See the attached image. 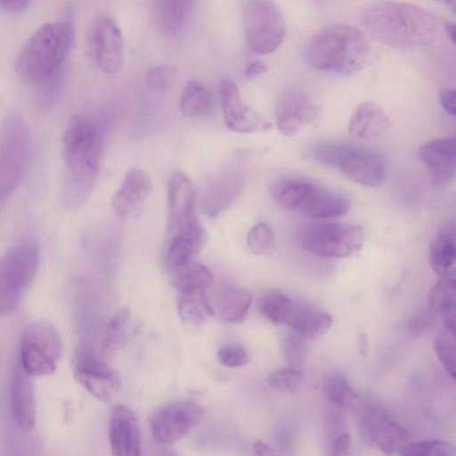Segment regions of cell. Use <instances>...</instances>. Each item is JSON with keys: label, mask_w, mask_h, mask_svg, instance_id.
I'll use <instances>...</instances> for the list:
<instances>
[{"label": "cell", "mask_w": 456, "mask_h": 456, "mask_svg": "<svg viewBox=\"0 0 456 456\" xmlns=\"http://www.w3.org/2000/svg\"><path fill=\"white\" fill-rule=\"evenodd\" d=\"M177 76L175 65H160L150 69L146 73V83L152 90L165 92L169 90Z\"/></svg>", "instance_id": "41"}, {"label": "cell", "mask_w": 456, "mask_h": 456, "mask_svg": "<svg viewBox=\"0 0 456 456\" xmlns=\"http://www.w3.org/2000/svg\"><path fill=\"white\" fill-rule=\"evenodd\" d=\"M101 131L83 115L72 116L62 134L61 200L69 208L81 206L90 196L100 169Z\"/></svg>", "instance_id": "1"}, {"label": "cell", "mask_w": 456, "mask_h": 456, "mask_svg": "<svg viewBox=\"0 0 456 456\" xmlns=\"http://www.w3.org/2000/svg\"><path fill=\"white\" fill-rule=\"evenodd\" d=\"M203 409L190 399L176 400L158 408L150 418V429L158 444H171L183 438L202 418Z\"/></svg>", "instance_id": "12"}, {"label": "cell", "mask_w": 456, "mask_h": 456, "mask_svg": "<svg viewBox=\"0 0 456 456\" xmlns=\"http://www.w3.org/2000/svg\"><path fill=\"white\" fill-rule=\"evenodd\" d=\"M243 172L234 167H224L205 182L200 194V208L204 214L214 218L237 199L244 185Z\"/></svg>", "instance_id": "18"}, {"label": "cell", "mask_w": 456, "mask_h": 456, "mask_svg": "<svg viewBox=\"0 0 456 456\" xmlns=\"http://www.w3.org/2000/svg\"><path fill=\"white\" fill-rule=\"evenodd\" d=\"M151 189V179L146 171L138 167L130 169L112 197L111 207L115 214L122 219L138 217Z\"/></svg>", "instance_id": "19"}, {"label": "cell", "mask_w": 456, "mask_h": 456, "mask_svg": "<svg viewBox=\"0 0 456 456\" xmlns=\"http://www.w3.org/2000/svg\"><path fill=\"white\" fill-rule=\"evenodd\" d=\"M149 456H181V455L175 450L167 447L165 444H158L156 445H152L150 447Z\"/></svg>", "instance_id": "48"}, {"label": "cell", "mask_w": 456, "mask_h": 456, "mask_svg": "<svg viewBox=\"0 0 456 456\" xmlns=\"http://www.w3.org/2000/svg\"><path fill=\"white\" fill-rule=\"evenodd\" d=\"M267 71V67L259 61L250 62L245 69V77L252 78Z\"/></svg>", "instance_id": "46"}, {"label": "cell", "mask_w": 456, "mask_h": 456, "mask_svg": "<svg viewBox=\"0 0 456 456\" xmlns=\"http://www.w3.org/2000/svg\"><path fill=\"white\" fill-rule=\"evenodd\" d=\"M358 349L362 357H367L369 353V341L365 332L359 334L357 338Z\"/></svg>", "instance_id": "49"}, {"label": "cell", "mask_w": 456, "mask_h": 456, "mask_svg": "<svg viewBox=\"0 0 456 456\" xmlns=\"http://www.w3.org/2000/svg\"><path fill=\"white\" fill-rule=\"evenodd\" d=\"M211 106L209 91L200 82L189 80L183 88L179 108L183 116L194 118L206 114Z\"/></svg>", "instance_id": "33"}, {"label": "cell", "mask_w": 456, "mask_h": 456, "mask_svg": "<svg viewBox=\"0 0 456 456\" xmlns=\"http://www.w3.org/2000/svg\"><path fill=\"white\" fill-rule=\"evenodd\" d=\"M444 29L448 36V37L451 39V41L455 44V25L452 21H445L444 22Z\"/></svg>", "instance_id": "50"}, {"label": "cell", "mask_w": 456, "mask_h": 456, "mask_svg": "<svg viewBox=\"0 0 456 456\" xmlns=\"http://www.w3.org/2000/svg\"><path fill=\"white\" fill-rule=\"evenodd\" d=\"M361 20L375 39L397 49L428 45L437 32V20L431 12L403 2L370 3L362 8Z\"/></svg>", "instance_id": "2"}, {"label": "cell", "mask_w": 456, "mask_h": 456, "mask_svg": "<svg viewBox=\"0 0 456 456\" xmlns=\"http://www.w3.org/2000/svg\"><path fill=\"white\" fill-rule=\"evenodd\" d=\"M251 303L252 295L248 290L234 285H222L217 289L212 306L224 322L240 323L246 318Z\"/></svg>", "instance_id": "25"}, {"label": "cell", "mask_w": 456, "mask_h": 456, "mask_svg": "<svg viewBox=\"0 0 456 456\" xmlns=\"http://www.w3.org/2000/svg\"><path fill=\"white\" fill-rule=\"evenodd\" d=\"M129 317V310L123 308L108 322L99 354L106 362L114 358L122 349Z\"/></svg>", "instance_id": "32"}, {"label": "cell", "mask_w": 456, "mask_h": 456, "mask_svg": "<svg viewBox=\"0 0 456 456\" xmlns=\"http://www.w3.org/2000/svg\"><path fill=\"white\" fill-rule=\"evenodd\" d=\"M111 456H140L141 440L138 421L134 411L124 404L117 405L109 427Z\"/></svg>", "instance_id": "21"}, {"label": "cell", "mask_w": 456, "mask_h": 456, "mask_svg": "<svg viewBox=\"0 0 456 456\" xmlns=\"http://www.w3.org/2000/svg\"><path fill=\"white\" fill-rule=\"evenodd\" d=\"M219 99L226 126L240 134L265 131L272 124L263 115L243 102L237 85L223 79L218 86Z\"/></svg>", "instance_id": "17"}, {"label": "cell", "mask_w": 456, "mask_h": 456, "mask_svg": "<svg viewBox=\"0 0 456 456\" xmlns=\"http://www.w3.org/2000/svg\"><path fill=\"white\" fill-rule=\"evenodd\" d=\"M270 194L281 208L315 219L337 218L350 208L345 195L303 178H279L270 185Z\"/></svg>", "instance_id": "5"}, {"label": "cell", "mask_w": 456, "mask_h": 456, "mask_svg": "<svg viewBox=\"0 0 456 456\" xmlns=\"http://www.w3.org/2000/svg\"><path fill=\"white\" fill-rule=\"evenodd\" d=\"M308 157L338 169L349 180L365 187H379L386 178V164L376 151L347 142H322L313 144Z\"/></svg>", "instance_id": "6"}, {"label": "cell", "mask_w": 456, "mask_h": 456, "mask_svg": "<svg viewBox=\"0 0 456 456\" xmlns=\"http://www.w3.org/2000/svg\"><path fill=\"white\" fill-rule=\"evenodd\" d=\"M391 126V120L380 106L364 102L353 113L348 133L358 140L373 141L387 134Z\"/></svg>", "instance_id": "24"}, {"label": "cell", "mask_w": 456, "mask_h": 456, "mask_svg": "<svg viewBox=\"0 0 456 456\" xmlns=\"http://www.w3.org/2000/svg\"><path fill=\"white\" fill-rule=\"evenodd\" d=\"M455 279L440 278L428 296V307L433 313L444 317L445 330L455 331Z\"/></svg>", "instance_id": "27"}, {"label": "cell", "mask_w": 456, "mask_h": 456, "mask_svg": "<svg viewBox=\"0 0 456 456\" xmlns=\"http://www.w3.org/2000/svg\"><path fill=\"white\" fill-rule=\"evenodd\" d=\"M11 411L17 426L23 431H30L36 422V400L32 377L20 366L15 370L12 391Z\"/></svg>", "instance_id": "23"}, {"label": "cell", "mask_w": 456, "mask_h": 456, "mask_svg": "<svg viewBox=\"0 0 456 456\" xmlns=\"http://www.w3.org/2000/svg\"><path fill=\"white\" fill-rule=\"evenodd\" d=\"M371 45L358 28L348 24L330 25L316 33L305 48V58L315 69L350 75L370 60Z\"/></svg>", "instance_id": "3"}, {"label": "cell", "mask_w": 456, "mask_h": 456, "mask_svg": "<svg viewBox=\"0 0 456 456\" xmlns=\"http://www.w3.org/2000/svg\"><path fill=\"white\" fill-rule=\"evenodd\" d=\"M87 47L92 60L103 73H118L123 65L124 39L116 21L110 16L97 17L87 35Z\"/></svg>", "instance_id": "14"}, {"label": "cell", "mask_w": 456, "mask_h": 456, "mask_svg": "<svg viewBox=\"0 0 456 456\" xmlns=\"http://www.w3.org/2000/svg\"><path fill=\"white\" fill-rule=\"evenodd\" d=\"M242 15L248 44L258 54H269L282 44L286 22L279 6L266 0L243 2Z\"/></svg>", "instance_id": "10"}, {"label": "cell", "mask_w": 456, "mask_h": 456, "mask_svg": "<svg viewBox=\"0 0 456 456\" xmlns=\"http://www.w3.org/2000/svg\"><path fill=\"white\" fill-rule=\"evenodd\" d=\"M62 354L61 338L51 323L38 321L24 329L20 344V366L28 376L53 374Z\"/></svg>", "instance_id": "8"}, {"label": "cell", "mask_w": 456, "mask_h": 456, "mask_svg": "<svg viewBox=\"0 0 456 456\" xmlns=\"http://www.w3.org/2000/svg\"><path fill=\"white\" fill-rule=\"evenodd\" d=\"M213 281L211 272L202 264L189 262L175 268L172 282L182 294L206 290Z\"/></svg>", "instance_id": "29"}, {"label": "cell", "mask_w": 456, "mask_h": 456, "mask_svg": "<svg viewBox=\"0 0 456 456\" xmlns=\"http://www.w3.org/2000/svg\"><path fill=\"white\" fill-rule=\"evenodd\" d=\"M39 263V246L20 240L0 256V317L12 312L32 282Z\"/></svg>", "instance_id": "7"}, {"label": "cell", "mask_w": 456, "mask_h": 456, "mask_svg": "<svg viewBox=\"0 0 456 456\" xmlns=\"http://www.w3.org/2000/svg\"><path fill=\"white\" fill-rule=\"evenodd\" d=\"M28 156L27 128L20 118L12 113L0 125V201L20 184Z\"/></svg>", "instance_id": "9"}, {"label": "cell", "mask_w": 456, "mask_h": 456, "mask_svg": "<svg viewBox=\"0 0 456 456\" xmlns=\"http://www.w3.org/2000/svg\"><path fill=\"white\" fill-rule=\"evenodd\" d=\"M359 426L364 444L388 456L399 453L410 443L407 430L379 406H368Z\"/></svg>", "instance_id": "13"}, {"label": "cell", "mask_w": 456, "mask_h": 456, "mask_svg": "<svg viewBox=\"0 0 456 456\" xmlns=\"http://www.w3.org/2000/svg\"><path fill=\"white\" fill-rule=\"evenodd\" d=\"M419 156L436 185L444 186L453 180L456 171L454 135L427 142L419 148Z\"/></svg>", "instance_id": "22"}, {"label": "cell", "mask_w": 456, "mask_h": 456, "mask_svg": "<svg viewBox=\"0 0 456 456\" xmlns=\"http://www.w3.org/2000/svg\"><path fill=\"white\" fill-rule=\"evenodd\" d=\"M293 300L279 291H269L257 301L258 311L266 319L277 325H285Z\"/></svg>", "instance_id": "35"}, {"label": "cell", "mask_w": 456, "mask_h": 456, "mask_svg": "<svg viewBox=\"0 0 456 456\" xmlns=\"http://www.w3.org/2000/svg\"><path fill=\"white\" fill-rule=\"evenodd\" d=\"M192 4L188 0L154 2L155 18L161 30L169 35L177 34L185 23Z\"/></svg>", "instance_id": "28"}, {"label": "cell", "mask_w": 456, "mask_h": 456, "mask_svg": "<svg viewBox=\"0 0 456 456\" xmlns=\"http://www.w3.org/2000/svg\"><path fill=\"white\" fill-rule=\"evenodd\" d=\"M440 102L442 107L452 116H455V90L452 88H445L441 90Z\"/></svg>", "instance_id": "44"}, {"label": "cell", "mask_w": 456, "mask_h": 456, "mask_svg": "<svg viewBox=\"0 0 456 456\" xmlns=\"http://www.w3.org/2000/svg\"><path fill=\"white\" fill-rule=\"evenodd\" d=\"M73 38L74 27L69 20L41 25L19 53L15 61L16 73L30 83L48 80L64 63Z\"/></svg>", "instance_id": "4"}, {"label": "cell", "mask_w": 456, "mask_h": 456, "mask_svg": "<svg viewBox=\"0 0 456 456\" xmlns=\"http://www.w3.org/2000/svg\"><path fill=\"white\" fill-rule=\"evenodd\" d=\"M351 448V436L342 433L334 442L333 456H347Z\"/></svg>", "instance_id": "43"}, {"label": "cell", "mask_w": 456, "mask_h": 456, "mask_svg": "<svg viewBox=\"0 0 456 456\" xmlns=\"http://www.w3.org/2000/svg\"><path fill=\"white\" fill-rule=\"evenodd\" d=\"M322 388L327 398L338 407L353 408L360 403L359 394L341 371L332 370L327 373L323 379Z\"/></svg>", "instance_id": "30"}, {"label": "cell", "mask_w": 456, "mask_h": 456, "mask_svg": "<svg viewBox=\"0 0 456 456\" xmlns=\"http://www.w3.org/2000/svg\"><path fill=\"white\" fill-rule=\"evenodd\" d=\"M178 314L183 322L200 325L212 316L215 312L206 290H200L181 295L178 302Z\"/></svg>", "instance_id": "31"}, {"label": "cell", "mask_w": 456, "mask_h": 456, "mask_svg": "<svg viewBox=\"0 0 456 456\" xmlns=\"http://www.w3.org/2000/svg\"><path fill=\"white\" fill-rule=\"evenodd\" d=\"M402 456H456L455 446L438 439L408 443L399 452Z\"/></svg>", "instance_id": "36"}, {"label": "cell", "mask_w": 456, "mask_h": 456, "mask_svg": "<svg viewBox=\"0 0 456 456\" xmlns=\"http://www.w3.org/2000/svg\"><path fill=\"white\" fill-rule=\"evenodd\" d=\"M253 451L256 456H277L275 451L262 440L253 443Z\"/></svg>", "instance_id": "47"}, {"label": "cell", "mask_w": 456, "mask_h": 456, "mask_svg": "<svg viewBox=\"0 0 456 456\" xmlns=\"http://www.w3.org/2000/svg\"><path fill=\"white\" fill-rule=\"evenodd\" d=\"M206 238L180 233L172 236L167 260L173 269L184 265L191 257L200 250Z\"/></svg>", "instance_id": "34"}, {"label": "cell", "mask_w": 456, "mask_h": 456, "mask_svg": "<svg viewBox=\"0 0 456 456\" xmlns=\"http://www.w3.org/2000/svg\"><path fill=\"white\" fill-rule=\"evenodd\" d=\"M267 382L276 390L286 393H296L303 387L304 376L297 369H278L268 374Z\"/></svg>", "instance_id": "38"}, {"label": "cell", "mask_w": 456, "mask_h": 456, "mask_svg": "<svg viewBox=\"0 0 456 456\" xmlns=\"http://www.w3.org/2000/svg\"><path fill=\"white\" fill-rule=\"evenodd\" d=\"M73 375L77 383L101 401L111 400L121 387L118 373L100 355L87 350L75 355Z\"/></svg>", "instance_id": "15"}, {"label": "cell", "mask_w": 456, "mask_h": 456, "mask_svg": "<svg viewBox=\"0 0 456 456\" xmlns=\"http://www.w3.org/2000/svg\"><path fill=\"white\" fill-rule=\"evenodd\" d=\"M428 260L440 278L454 279L456 243L453 226L443 227L435 235L429 245Z\"/></svg>", "instance_id": "26"}, {"label": "cell", "mask_w": 456, "mask_h": 456, "mask_svg": "<svg viewBox=\"0 0 456 456\" xmlns=\"http://www.w3.org/2000/svg\"><path fill=\"white\" fill-rule=\"evenodd\" d=\"M219 362L227 367L237 368L247 364L250 356L248 352L240 346H224L217 352Z\"/></svg>", "instance_id": "42"}, {"label": "cell", "mask_w": 456, "mask_h": 456, "mask_svg": "<svg viewBox=\"0 0 456 456\" xmlns=\"http://www.w3.org/2000/svg\"><path fill=\"white\" fill-rule=\"evenodd\" d=\"M195 200L191 179L183 171L174 172L168 184L167 229L172 236L202 227L195 212Z\"/></svg>", "instance_id": "16"}, {"label": "cell", "mask_w": 456, "mask_h": 456, "mask_svg": "<svg viewBox=\"0 0 456 456\" xmlns=\"http://www.w3.org/2000/svg\"><path fill=\"white\" fill-rule=\"evenodd\" d=\"M282 351L289 364L293 369H297L303 363L305 357V338L295 331L286 334L282 339Z\"/></svg>", "instance_id": "40"}, {"label": "cell", "mask_w": 456, "mask_h": 456, "mask_svg": "<svg viewBox=\"0 0 456 456\" xmlns=\"http://www.w3.org/2000/svg\"><path fill=\"white\" fill-rule=\"evenodd\" d=\"M362 227L345 223H319L305 227L300 242L302 247L317 256L332 258L348 257L363 245Z\"/></svg>", "instance_id": "11"}, {"label": "cell", "mask_w": 456, "mask_h": 456, "mask_svg": "<svg viewBox=\"0 0 456 456\" xmlns=\"http://www.w3.org/2000/svg\"><path fill=\"white\" fill-rule=\"evenodd\" d=\"M454 338V332L445 330L438 335L434 342L436 354L452 379H455L456 376Z\"/></svg>", "instance_id": "37"}, {"label": "cell", "mask_w": 456, "mask_h": 456, "mask_svg": "<svg viewBox=\"0 0 456 456\" xmlns=\"http://www.w3.org/2000/svg\"><path fill=\"white\" fill-rule=\"evenodd\" d=\"M317 109L304 93L291 90L284 93L277 102L275 120L281 133L293 135L312 124Z\"/></svg>", "instance_id": "20"}, {"label": "cell", "mask_w": 456, "mask_h": 456, "mask_svg": "<svg viewBox=\"0 0 456 456\" xmlns=\"http://www.w3.org/2000/svg\"><path fill=\"white\" fill-rule=\"evenodd\" d=\"M29 1L23 0H0V9L10 13H20L28 9Z\"/></svg>", "instance_id": "45"}, {"label": "cell", "mask_w": 456, "mask_h": 456, "mask_svg": "<svg viewBox=\"0 0 456 456\" xmlns=\"http://www.w3.org/2000/svg\"><path fill=\"white\" fill-rule=\"evenodd\" d=\"M247 243L255 254L262 255L270 252L274 246L272 228L265 223L255 224L248 233Z\"/></svg>", "instance_id": "39"}]
</instances>
